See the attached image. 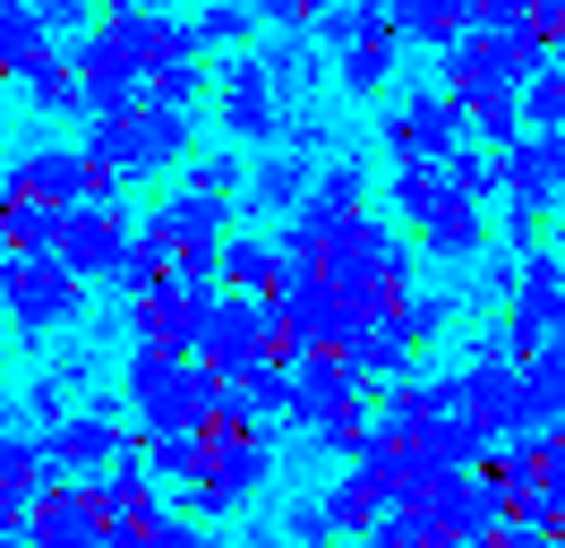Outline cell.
I'll use <instances>...</instances> for the list:
<instances>
[{"mask_svg": "<svg viewBox=\"0 0 565 548\" xmlns=\"http://www.w3.org/2000/svg\"><path fill=\"white\" fill-rule=\"evenodd\" d=\"M146 548H214V540L198 514H163V523H146Z\"/></svg>", "mask_w": 565, "mask_h": 548, "instance_id": "cell-47", "label": "cell"}, {"mask_svg": "<svg viewBox=\"0 0 565 548\" xmlns=\"http://www.w3.org/2000/svg\"><path fill=\"white\" fill-rule=\"evenodd\" d=\"M446 198H455L446 164H394V214H403L412 232H420V223H428V214H437Z\"/></svg>", "mask_w": 565, "mask_h": 548, "instance_id": "cell-31", "label": "cell"}, {"mask_svg": "<svg viewBox=\"0 0 565 548\" xmlns=\"http://www.w3.org/2000/svg\"><path fill=\"white\" fill-rule=\"evenodd\" d=\"M257 61H266V77H275V95L300 112V103H309V86L326 77V43H318V27H291V34H275Z\"/></svg>", "mask_w": 565, "mask_h": 548, "instance_id": "cell-24", "label": "cell"}, {"mask_svg": "<svg viewBox=\"0 0 565 548\" xmlns=\"http://www.w3.org/2000/svg\"><path fill=\"white\" fill-rule=\"evenodd\" d=\"M540 232H548V214H531V205H505V240H514L523 257H540Z\"/></svg>", "mask_w": 565, "mask_h": 548, "instance_id": "cell-49", "label": "cell"}, {"mask_svg": "<svg viewBox=\"0 0 565 548\" xmlns=\"http://www.w3.org/2000/svg\"><path fill=\"white\" fill-rule=\"evenodd\" d=\"M43 488H52V479H43V445L0 429V523H18V531H26V514H35Z\"/></svg>", "mask_w": 565, "mask_h": 548, "instance_id": "cell-28", "label": "cell"}, {"mask_svg": "<svg viewBox=\"0 0 565 548\" xmlns=\"http://www.w3.org/2000/svg\"><path fill=\"white\" fill-rule=\"evenodd\" d=\"M437 68H446V95H455V103H480V95H497V86H514L505 61H497V34L489 27H471L455 52H437Z\"/></svg>", "mask_w": 565, "mask_h": 548, "instance_id": "cell-26", "label": "cell"}, {"mask_svg": "<svg viewBox=\"0 0 565 548\" xmlns=\"http://www.w3.org/2000/svg\"><path fill=\"white\" fill-rule=\"evenodd\" d=\"M61 223H70V205H43V198H18V189H0V257H35V249H61Z\"/></svg>", "mask_w": 565, "mask_h": 548, "instance_id": "cell-27", "label": "cell"}, {"mask_svg": "<svg viewBox=\"0 0 565 548\" xmlns=\"http://www.w3.org/2000/svg\"><path fill=\"white\" fill-rule=\"evenodd\" d=\"M446 180L480 205V198H497V189H505V164H497L489 146H455V155H446Z\"/></svg>", "mask_w": 565, "mask_h": 548, "instance_id": "cell-38", "label": "cell"}, {"mask_svg": "<svg viewBox=\"0 0 565 548\" xmlns=\"http://www.w3.org/2000/svg\"><path fill=\"white\" fill-rule=\"evenodd\" d=\"M282 146H291V155H309V164H334V129H326V112L300 103V112H291V129H282Z\"/></svg>", "mask_w": 565, "mask_h": 548, "instance_id": "cell-44", "label": "cell"}, {"mask_svg": "<svg viewBox=\"0 0 565 548\" xmlns=\"http://www.w3.org/2000/svg\"><path fill=\"white\" fill-rule=\"evenodd\" d=\"M531 27H540L548 43H557V34H565V0H531Z\"/></svg>", "mask_w": 565, "mask_h": 548, "instance_id": "cell-50", "label": "cell"}, {"mask_svg": "<svg viewBox=\"0 0 565 548\" xmlns=\"http://www.w3.org/2000/svg\"><path fill=\"white\" fill-rule=\"evenodd\" d=\"M206 308H214V292H198V283H180V274H172L163 292H146V301L129 308V342L198 360V342H206Z\"/></svg>", "mask_w": 565, "mask_h": 548, "instance_id": "cell-15", "label": "cell"}, {"mask_svg": "<svg viewBox=\"0 0 565 548\" xmlns=\"http://www.w3.org/2000/svg\"><path fill=\"white\" fill-rule=\"evenodd\" d=\"M318 171H326V164L291 155V146H266V155L248 164V189H241L248 205H241V214H282V223H291L300 205L318 198Z\"/></svg>", "mask_w": 565, "mask_h": 548, "instance_id": "cell-17", "label": "cell"}, {"mask_svg": "<svg viewBox=\"0 0 565 548\" xmlns=\"http://www.w3.org/2000/svg\"><path fill=\"white\" fill-rule=\"evenodd\" d=\"M0 189H18V198H43V205H95L111 189L104 171L86 164V146H26Z\"/></svg>", "mask_w": 565, "mask_h": 548, "instance_id": "cell-16", "label": "cell"}, {"mask_svg": "<svg viewBox=\"0 0 565 548\" xmlns=\"http://www.w3.org/2000/svg\"><path fill=\"white\" fill-rule=\"evenodd\" d=\"M198 360H206V369H223V377H248V369H266V360H282V317H275V301L214 292Z\"/></svg>", "mask_w": 565, "mask_h": 548, "instance_id": "cell-7", "label": "cell"}, {"mask_svg": "<svg viewBox=\"0 0 565 548\" xmlns=\"http://www.w3.org/2000/svg\"><path fill=\"white\" fill-rule=\"evenodd\" d=\"M120 394L138 411L146 438H214L223 429V377L206 360H180V351H129L120 369Z\"/></svg>", "mask_w": 565, "mask_h": 548, "instance_id": "cell-1", "label": "cell"}, {"mask_svg": "<svg viewBox=\"0 0 565 548\" xmlns=\"http://www.w3.org/2000/svg\"><path fill=\"white\" fill-rule=\"evenodd\" d=\"M282 283H291V266H282V240H266V232H232V240H223V292L275 301Z\"/></svg>", "mask_w": 565, "mask_h": 548, "instance_id": "cell-21", "label": "cell"}, {"mask_svg": "<svg viewBox=\"0 0 565 548\" xmlns=\"http://www.w3.org/2000/svg\"><path fill=\"white\" fill-rule=\"evenodd\" d=\"M412 240H420V249L437 257V266H471V257L489 249V214H480V205H471V198L455 189V198L437 205V214H428V223H420Z\"/></svg>", "mask_w": 565, "mask_h": 548, "instance_id": "cell-20", "label": "cell"}, {"mask_svg": "<svg viewBox=\"0 0 565 548\" xmlns=\"http://www.w3.org/2000/svg\"><path fill=\"white\" fill-rule=\"evenodd\" d=\"M489 548H565V531H548V523H531V514H514L505 531H497Z\"/></svg>", "mask_w": 565, "mask_h": 548, "instance_id": "cell-48", "label": "cell"}, {"mask_svg": "<svg viewBox=\"0 0 565 548\" xmlns=\"http://www.w3.org/2000/svg\"><path fill=\"white\" fill-rule=\"evenodd\" d=\"M189 189H206V198H241L248 164L232 155V146H206V155H189Z\"/></svg>", "mask_w": 565, "mask_h": 548, "instance_id": "cell-39", "label": "cell"}, {"mask_svg": "<svg viewBox=\"0 0 565 548\" xmlns=\"http://www.w3.org/2000/svg\"><path fill=\"white\" fill-rule=\"evenodd\" d=\"M146 232L172 240V249H223L232 240V205L206 198V189H172V198L146 214Z\"/></svg>", "mask_w": 565, "mask_h": 548, "instance_id": "cell-19", "label": "cell"}, {"mask_svg": "<svg viewBox=\"0 0 565 548\" xmlns=\"http://www.w3.org/2000/svg\"><path fill=\"white\" fill-rule=\"evenodd\" d=\"M120 411H129V394H86V411H70L52 438H35L43 445V479H52V488H86V479H104L120 454H138Z\"/></svg>", "mask_w": 565, "mask_h": 548, "instance_id": "cell-4", "label": "cell"}, {"mask_svg": "<svg viewBox=\"0 0 565 548\" xmlns=\"http://www.w3.org/2000/svg\"><path fill=\"white\" fill-rule=\"evenodd\" d=\"M309 205H326V214H334V223H352L360 205H369V171L352 164V155H334V164L318 171V198Z\"/></svg>", "mask_w": 565, "mask_h": 548, "instance_id": "cell-36", "label": "cell"}, {"mask_svg": "<svg viewBox=\"0 0 565 548\" xmlns=\"http://www.w3.org/2000/svg\"><path fill=\"white\" fill-rule=\"evenodd\" d=\"M43 61H61V43H52V27H43L35 0H0V77H35Z\"/></svg>", "mask_w": 565, "mask_h": 548, "instance_id": "cell-23", "label": "cell"}, {"mask_svg": "<svg viewBox=\"0 0 565 548\" xmlns=\"http://www.w3.org/2000/svg\"><path fill=\"white\" fill-rule=\"evenodd\" d=\"M462 112H471V146H489V155H505L514 137H531V120H523V86H497V95L462 103Z\"/></svg>", "mask_w": 565, "mask_h": 548, "instance_id": "cell-30", "label": "cell"}, {"mask_svg": "<svg viewBox=\"0 0 565 548\" xmlns=\"http://www.w3.org/2000/svg\"><path fill=\"white\" fill-rule=\"evenodd\" d=\"M318 497H326V523H334V531H360V540H369V531H377V514H386V497H377V488H369L360 472L326 479Z\"/></svg>", "mask_w": 565, "mask_h": 548, "instance_id": "cell-32", "label": "cell"}, {"mask_svg": "<svg viewBox=\"0 0 565 548\" xmlns=\"http://www.w3.org/2000/svg\"><path fill=\"white\" fill-rule=\"evenodd\" d=\"M206 86H214L206 52H198V61H172V68H154V77H146V95H163V103H198Z\"/></svg>", "mask_w": 565, "mask_h": 548, "instance_id": "cell-41", "label": "cell"}, {"mask_svg": "<svg viewBox=\"0 0 565 548\" xmlns=\"http://www.w3.org/2000/svg\"><path fill=\"white\" fill-rule=\"evenodd\" d=\"M35 9H43V27H52V43H61V52L95 34V18H86V0H35Z\"/></svg>", "mask_w": 565, "mask_h": 548, "instance_id": "cell-46", "label": "cell"}, {"mask_svg": "<svg viewBox=\"0 0 565 548\" xmlns=\"http://www.w3.org/2000/svg\"><path fill=\"white\" fill-rule=\"evenodd\" d=\"M523 120L531 129H565V68H540L523 86Z\"/></svg>", "mask_w": 565, "mask_h": 548, "instance_id": "cell-43", "label": "cell"}, {"mask_svg": "<svg viewBox=\"0 0 565 548\" xmlns=\"http://www.w3.org/2000/svg\"><path fill=\"white\" fill-rule=\"evenodd\" d=\"M275 479V438L266 429H214L206 438V472L189 488V514L198 523H223V514L257 506V488Z\"/></svg>", "mask_w": 565, "mask_h": 548, "instance_id": "cell-5", "label": "cell"}, {"mask_svg": "<svg viewBox=\"0 0 565 548\" xmlns=\"http://www.w3.org/2000/svg\"><path fill=\"white\" fill-rule=\"evenodd\" d=\"M282 531H291V548H326V540H334V523H326V497H291Z\"/></svg>", "mask_w": 565, "mask_h": 548, "instance_id": "cell-45", "label": "cell"}, {"mask_svg": "<svg viewBox=\"0 0 565 548\" xmlns=\"http://www.w3.org/2000/svg\"><path fill=\"white\" fill-rule=\"evenodd\" d=\"M146 479H189L198 488V472H206V438H146Z\"/></svg>", "mask_w": 565, "mask_h": 548, "instance_id": "cell-37", "label": "cell"}, {"mask_svg": "<svg viewBox=\"0 0 565 548\" xmlns=\"http://www.w3.org/2000/svg\"><path fill=\"white\" fill-rule=\"evenodd\" d=\"M275 317H282V360H309V351H343L352 342V301L326 283V274H291L275 292Z\"/></svg>", "mask_w": 565, "mask_h": 548, "instance_id": "cell-10", "label": "cell"}, {"mask_svg": "<svg viewBox=\"0 0 565 548\" xmlns=\"http://www.w3.org/2000/svg\"><path fill=\"white\" fill-rule=\"evenodd\" d=\"M248 9H257V0H248Z\"/></svg>", "mask_w": 565, "mask_h": 548, "instance_id": "cell-53", "label": "cell"}, {"mask_svg": "<svg viewBox=\"0 0 565 548\" xmlns=\"http://www.w3.org/2000/svg\"><path fill=\"white\" fill-rule=\"evenodd\" d=\"M360 548H437V531H428L420 506H386V514H377V531H369Z\"/></svg>", "mask_w": 565, "mask_h": 548, "instance_id": "cell-40", "label": "cell"}, {"mask_svg": "<svg viewBox=\"0 0 565 548\" xmlns=\"http://www.w3.org/2000/svg\"><path fill=\"white\" fill-rule=\"evenodd\" d=\"M189 27H198V52H223V61H232V43H248L257 9H248V0H206Z\"/></svg>", "mask_w": 565, "mask_h": 548, "instance_id": "cell-35", "label": "cell"}, {"mask_svg": "<svg viewBox=\"0 0 565 548\" xmlns=\"http://www.w3.org/2000/svg\"><path fill=\"white\" fill-rule=\"evenodd\" d=\"M497 342H505V360H531V351L565 342V249L523 257V283H514V301H505Z\"/></svg>", "mask_w": 565, "mask_h": 548, "instance_id": "cell-8", "label": "cell"}, {"mask_svg": "<svg viewBox=\"0 0 565 548\" xmlns=\"http://www.w3.org/2000/svg\"><path fill=\"white\" fill-rule=\"evenodd\" d=\"M104 514L86 488H43L35 514H26V548H104Z\"/></svg>", "mask_w": 565, "mask_h": 548, "instance_id": "cell-18", "label": "cell"}, {"mask_svg": "<svg viewBox=\"0 0 565 548\" xmlns=\"http://www.w3.org/2000/svg\"><path fill=\"white\" fill-rule=\"evenodd\" d=\"M412 351L420 342L403 335V317H360L352 342H343V360H352L369 386H403V369H412Z\"/></svg>", "mask_w": 565, "mask_h": 548, "instance_id": "cell-22", "label": "cell"}, {"mask_svg": "<svg viewBox=\"0 0 565 548\" xmlns=\"http://www.w3.org/2000/svg\"><path fill=\"white\" fill-rule=\"evenodd\" d=\"M394 317H403V335H412V342H437L446 326H455V301H446V292H412Z\"/></svg>", "mask_w": 565, "mask_h": 548, "instance_id": "cell-42", "label": "cell"}, {"mask_svg": "<svg viewBox=\"0 0 565 548\" xmlns=\"http://www.w3.org/2000/svg\"><path fill=\"white\" fill-rule=\"evenodd\" d=\"M138 249V223H129V198L120 189H104L95 205H70V223H61V266L77 274V283H111V266Z\"/></svg>", "mask_w": 565, "mask_h": 548, "instance_id": "cell-9", "label": "cell"}, {"mask_svg": "<svg viewBox=\"0 0 565 548\" xmlns=\"http://www.w3.org/2000/svg\"><path fill=\"white\" fill-rule=\"evenodd\" d=\"M386 146H394V164H446L455 146H471V112L446 86H412L386 112Z\"/></svg>", "mask_w": 565, "mask_h": 548, "instance_id": "cell-11", "label": "cell"}, {"mask_svg": "<svg viewBox=\"0 0 565 548\" xmlns=\"http://www.w3.org/2000/svg\"><path fill=\"white\" fill-rule=\"evenodd\" d=\"M104 548H146V523H111V531H104Z\"/></svg>", "mask_w": 565, "mask_h": 548, "instance_id": "cell-51", "label": "cell"}, {"mask_svg": "<svg viewBox=\"0 0 565 548\" xmlns=\"http://www.w3.org/2000/svg\"><path fill=\"white\" fill-rule=\"evenodd\" d=\"M394 61H403V34H369V43H352V52H334V77L352 86V95H377L394 77Z\"/></svg>", "mask_w": 565, "mask_h": 548, "instance_id": "cell-33", "label": "cell"}, {"mask_svg": "<svg viewBox=\"0 0 565 548\" xmlns=\"http://www.w3.org/2000/svg\"><path fill=\"white\" fill-rule=\"evenodd\" d=\"M77 308H86V283H77L52 249H35V257H0V317H9L18 335H61Z\"/></svg>", "mask_w": 565, "mask_h": 548, "instance_id": "cell-6", "label": "cell"}, {"mask_svg": "<svg viewBox=\"0 0 565 548\" xmlns=\"http://www.w3.org/2000/svg\"><path fill=\"white\" fill-rule=\"evenodd\" d=\"M557 445H565V429H557Z\"/></svg>", "mask_w": 565, "mask_h": 548, "instance_id": "cell-52", "label": "cell"}, {"mask_svg": "<svg viewBox=\"0 0 565 548\" xmlns=\"http://www.w3.org/2000/svg\"><path fill=\"white\" fill-rule=\"evenodd\" d=\"M318 274L343 292V301H352V317H394V308L412 301V249H403V240H394L377 214L343 223Z\"/></svg>", "mask_w": 565, "mask_h": 548, "instance_id": "cell-3", "label": "cell"}, {"mask_svg": "<svg viewBox=\"0 0 565 548\" xmlns=\"http://www.w3.org/2000/svg\"><path fill=\"white\" fill-rule=\"evenodd\" d=\"M86 497H95V514H104V523H163L154 479H146V454H120L104 479H86Z\"/></svg>", "mask_w": 565, "mask_h": 548, "instance_id": "cell-25", "label": "cell"}, {"mask_svg": "<svg viewBox=\"0 0 565 548\" xmlns=\"http://www.w3.org/2000/svg\"><path fill=\"white\" fill-rule=\"evenodd\" d=\"M394 27H403V43H428V52H455L462 34L480 27V9H471V0H394Z\"/></svg>", "mask_w": 565, "mask_h": 548, "instance_id": "cell-29", "label": "cell"}, {"mask_svg": "<svg viewBox=\"0 0 565 548\" xmlns=\"http://www.w3.org/2000/svg\"><path fill=\"white\" fill-rule=\"evenodd\" d=\"M360 386L369 377L343 360V351H309V360H291V429H334V420H360Z\"/></svg>", "mask_w": 565, "mask_h": 548, "instance_id": "cell-14", "label": "cell"}, {"mask_svg": "<svg viewBox=\"0 0 565 548\" xmlns=\"http://www.w3.org/2000/svg\"><path fill=\"white\" fill-rule=\"evenodd\" d=\"M189 137H198V120H189V103H163L146 95L138 112H120V120H86V164L104 171L111 189L120 180H138V171H163V164H189Z\"/></svg>", "mask_w": 565, "mask_h": 548, "instance_id": "cell-2", "label": "cell"}, {"mask_svg": "<svg viewBox=\"0 0 565 548\" xmlns=\"http://www.w3.org/2000/svg\"><path fill=\"white\" fill-rule=\"evenodd\" d=\"M70 68H77V86H86V120H120V112L146 103V68L120 52L111 27H95L86 43H70Z\"/></svg>", "mask_w": 565, "mask_h": 548, "instance_id": "cell-13", "label": "cell"}, {"mask_svg": "<svg viewBox=\"0 0 565 548\" xmlns=\"http://www.w3.org/2000/svg\"><path fill=\"white\" fill-rule=\"evenodd\" d=\"M26 103H35L43 120H77V112H86V86H77L70 52H61V61H43L35 77H26Z\"/></svg>", "mask_w": 565, "mask_h": 548, "instance_id": "cell-34", "label": "cell"}, {"mask_svg": "<svg viewBox=\"0 0 565 548\" xmlns=\"http://www.w3.org/2000/svg\"><path fill=\"white\" fill-rule=\"evenodd\" d=\"M214 95H223V137H248V146H282L291 129V103L275 95V77L266 61L248 52V61H223L214 68Z\"/></svg>", "mask_w": 565, "mask_h": 548, "instance_id": "cell-12", "label": "cell"}]
</instances>
